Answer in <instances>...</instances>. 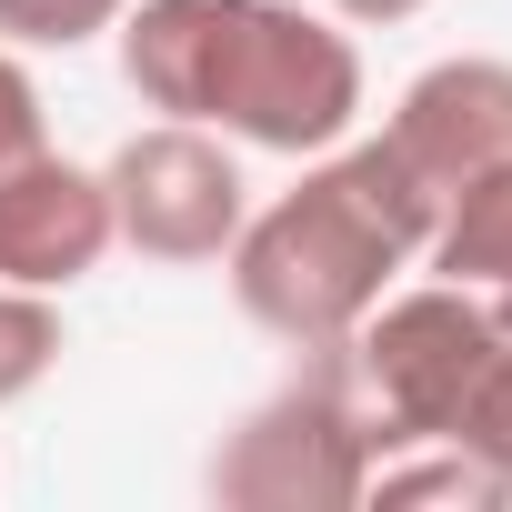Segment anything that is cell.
<instances>
[{
  "label": "cell",
  "instance_id": "6da1fadb",
  "mask_svg": "<svg viewBox=\"0 0 512 512\" xmlns=\"http://www.w3.org/2000/svg\"><path fill=\"white\" fill-rule=\"evenodd\" d=\"M121 81L161 121H201L251 151H332L362 121V51L302 0H141L111 21Z\"/></svg>",
  "mask_w": 512,
  "mask_h": 512
},
{
  "label": "cell",
  "instance_id": "7a4b0ae2",
  "mask_svg": "<svg viewBox=\"0 0 512 512\" xmlns=\"http://www.w3.org/2000/svg\"><path fill=\"white\" fill-rule=\"evenodd\" d=\"M432 221H442V201L382 141H352V151L332 141V151H312V171L282 201H262L231 231L221 272H231V302L272 342L322 352V342H352L362 312L422 262Z\"/></svg>",
  "mask_w": 512,
  "mask_h": 512
},
{
  "label": "cell",
  "instance_id": "3957f363",
  "mask_svg": "<svg viewBox=\"0 0 512 512\" xmlns=\"http://www.w3.org/2000/svg\"><path fill=\"white\" fill-rule=\"evenodd\" d=\"M382 462V422L362 402L352 342L302 352V372L251 402L211 452V502L231 512H362V482Z\"/></svg>",
  "mask_w": 512,
  "mask_h": 512
},
{
  "label": "cell",
  "instance_id": "277c9868",
  "mask_svg": "<svg viewBox=\"0 0 512 512\" xmlns=\"http://www.w3.org/2000/svg\"><path fill=\"white\" fill-rule=\"evenodd\" d=\"M492 342H502V322H492L472 292H452V282L382 292V302L362 312V332H352V372H362V402H372V422H382V452L442 442V422H452V402L472 392V372L492 362Z\"/></svg>",
  "mask_w": 512,
  "mask_h": 512
},
{
  "label": "cell",
  "instance_id": "5b68a950",
  "mask_svg": "<svg viewBox=\"0 0 512 512\" xmlns=\"http://www.w3.org/2000/svg\"><path fill=\"white\" fill-rule=\"evenodd\" d=\"M101 181H111V231L141 262H221L231 231L251 221V181H241L231 141L201 131V121L131 131L101 161Z\"/></svg>",
  "mask_w": 512,
  "mask_h": 512
},
{
  "label": "cell",
  "instance_id": "8992f818",
  "mask_svg": "<svg viewBox=\"0 0 512 512\" xmlns=\"http://www.w3.org/2000/svg\"><path fill=\"white\" fill-rule=\"evenodd\" d=\"M382 151H392L432 201H452L462 181L502 171V161H512V61H492V51L432 61V71L392 101Z\"/></svg>",
  "mask_w": 512,
  "mask_h": 512
},
{
  "label": "cell",
  "instance_id": "52a82bcc",
  "mask_svg": "<svg viewBox=\"0 0 512 512\" xmlns=\"http://www.w3.org/2000/svg\"><path fill=\"white\" fill-rule=\"evenodd\" d=\"M111 251H121V231H111V181L101 171H81L61 151H31L21 171H0V282L71 292Z\"/></svg>",
  "mask_w": 512,
  "mask_h": 512
},
{
  "label": "cell",
  "instance_id": "ba28073f",
  "mask_svg": "<svg viewBox=\"0 0 512 512\" xmlns=\"http://www.w3.org/2000/svg\"><path fill=\"white\" fill-rule=\"evenodd\" d=\"M432 272L452 282V292H472L502 332H512V161L502 171H482V181H462L452 201H442V221H432Z\"/></svg>",
  "mask_w": 512,
  "mask_h": 512
},
{
  "label": "cell",
  "instance_id": "9c48e42d",
  "mask_svg": "<svg viewBox=\"0 0 512 512\" xmlns=\"http://www.w3.org/2000/svg\"><path fill=\"white\" fill-rule=\"evenodd\" d=\"M362 502H382V512H402V502H462V512H502V502H512V482H502V472H482L462 442H402V452H382V462H372Z\"/></svg>",
  "mask_w": 512,
  "mask_h": 512
},
{
  "label": "cell",
  "instance_id": "30bf717a",
  "mask_svg": "<svg viewBox=\"0 0 512 512\" xmlns=\"http://www.w3.org/2000/svg\"><path fill=\"white\" fill-rule=\"evenodd\" d=\"M51 372H61V312H51V292L0 282V412L31 402Z\"/></svg>",
  "mask_w": 512,
  "mask_h": 512
},
{
  "label": "cell",
  "instance_id": "8fae6325",
  "mask_svg": "<svg viewBox=\"0 0 512 512\" xmlns=\"http://www.w3.org/2000/svg\"><path fill=\"white\" fill-rule=\"evenodd\" d=\"M442 442H462L482 472H502V482H512V332L492 342V362H482V372H472V392L452 402Z\"/></svg>",
  "mask_w": 512,
  "mask_h": 512
},
{
  "label": "cell",
  "instance_id": "7c38bea8",
  "mask_svg": "<svg viewBox=\"0 0 512 512\" xmlns=\"http://www.w3.org/2000/svg\"><path fill=\"white\" fill-rule=\"evenodd\" d=\"M121 11H131V0H0V41H11V51H81Z\"/></svg>",
  "mask_w": 512,
  "mask_h": 512
},
{
  "label": "cell",
  "instance_id": "4fadbf2b",
  "mask_svg": "<svg viewBox=\"0 0 512 512\" xmlns=\"http://www.w3.org/2000/svg\"><path fill=\"white\" fill-rule=\"evenodd\" d=\"M31 151H51V121H41V81L31 61L0 41V171H21Z\"/></svg>",
  "mask_w": 512,
  "mask_h": 512
},
{
  "label": "cell",
  "instance_id": "5bb4252c",
  "mask_svg": "<svg viewBox=\"0 0 512 512\" xmlns=\"http://www.w3.org/2000/svg\"><path fill=\"white\" fill-rule=\"evenodd\" d=\"M322 11H332L342 31H382V21H412L422 0H322Z\"/></svg>",
  "mask_w": 512,
  "mask_h": 512
}]
</instances>
